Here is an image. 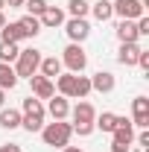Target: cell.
Segmentation results:
<instances>
[{
  "instance_id": "cell-30",
  "label": "cell",
  "mask_w": 149,
  "mask_h": 152,
  "mask_svg": "<svg viewBox=\"0 0 149 152\" xmlns=\"http://www.w3.org/2000/svg\"><path fill=\"white\" fill-rule=\"evenodd\" d=\"M137 143H140V146H149V132H146V129L137 134Z\"/></svg>"
},
{
  "instance_id": "cell-19",
  "label": "cell",
  "mask_w": 149,
  "mask_h": 152,
  "mask_svg": "<svg viewBox=\"0 0 149 152\" xmlns=\"http://www.w3.org/2000/svg\"><path fill=\"white\" fill-rule=\"evenodd\" d=\"M18 23H20V29H23V35H26V38H35L38 32H41V20H38L35 15H23Z\"/></svg>"
},
{
  "instance_id": "cell-32",
  "label": "cell",
  "mask_w": 149,
  "mask_h": 152,
  "mask_svg": "<svg viewBox=\"0 0 149 152\" xmlns=\"http://www.w3.org/2000/svg\"><path fill=\"white\" fill-rule=\"evenodd\" d=\"M23 3H26V0H6L9 9H23Z\"/></svg>"
},
{
  "instance_id": "cell-3",
  "label": "cell",
  "mask_w": 149,
  "mask_h": 152,
  "mask_svg": "<svg viewBox=\"0 0 149 152\" xmlns=\"http://www.w3.org/2000/svg\"><path fill=\"white\" fill-rule=\"evenodd\" d=\"M38 64H41V50H35V47L20 50L18 58H15V73H18V79H29V76H35L38 73Z\"/></svg>"
},
{
  "instance_id": "cell-15",
  "label": "cell",
  "mask_w": 149,
  "mask_h": 152,
  "mask_svg": "<svg viewBox=\"0 0 149 152\" xmlns=\"http://www.w3.org/2000/svg\"><path fill=\"white\" fill-rule=\"evenodd\" d=\"M15 85H18V73H15V67L0 61V88H3V91H12Z\"/></svg>"
},
{
  "instance_id": "cell-26",
  "label": "cell",
  "mask_w": 149,
  "mask_h": 152,
  "mask_svg": "<svg viewBox=\"0 0 149 152\" xmlns=\"http://www.w3.org/2000/svg\"><path fill=\"white\" fill-rule=\"evenodd\" d=\"M67 9H70V15H73V18H85V15L91 12L88 0H67Z\"/></svg>"
},
{
  "instance_id": "cell-34",
  "label": "cell",
  "mask_w": 149,
  "mask_h": 152,
  "mask_svg": "<svg viewBox=\"0 0 149 152\" xmlns=\"http://www.w3.org/2000/svg\"><path fill=\"white\" fill-rule=\"evenodd\" d=\"M6 23H9V20H6V15H3V12H0V29H3V26H6Z\"/></svg>"
},
{
  "instance_id": "cell-28",
  "label": "cell",
  "mask_w": 149,
  "mask_h": 152,
  "mask_svg": "<svg viewBox=\"0 0 149 152\" xmlns=\"http://www.w3.org/2000/svg\"><path fill=\"white\" fill-rule=\"evenodd\" d=\"M73 132L79 134V137H88V134L93 132V123H73Z\"/></svg>"
},
{
  "instance_id": "cell-1",
  "label": "cell",
  "mask_w": 149,
  "mask_h": 152,
  "mask_svg": "<svg viewBox=\"0 0 149 152\" xmlns=\"http://www.w3.org/2000/svg\"><path fill=\"white\" fill-rule=\"evenodd\" d=\"M20 126L26 132H41L44 129V105L35 96H26L23 99V114H20Z\"/></svg>"
},
{
  "instance_id": "cell-2",
  "label": "cell",
  "mask_w": 149,
  "mask_h": 152,
  "mask_svg": "<svg viewBox=\"0 0 149 152\" xmlns=\"http://www.w3.org/2000/svg\"><path fill=\"white\" fill-rule=\"evenodd\" d=\"M70 134H73V126H70V123H64V120L44 123V129H41V137H44V143H47V146H58V149H64V146H67Z\"/></svg>"
},
{
  "instance_id": "cell-10",
  "label": "cell",
  "mask_w": 149,
  "mask_h": 152,
  "mask_svg": "<svg viewBox=\"0 0 149 152\" xmlns=\"http://www.w3.org/2000/svg\"><path fill=\"white\" fill-rule=\"evenodd\" d=\"M91 91L111 94V91H114V73H108V70H99V73H93V76H91Z\"/></svg>"
},
{
  "instance_id": "cell-35",
  "label": "cell",
  "mask_w": 149,
  "mask_h": 152,
  "mask_svg": "<svg viewBox=\"0 0 149 152\" xmlns=\"http://www.w3.org/2000/svg\"><path fill=\"white\" fill-rule=\"evenodd\" d=\"M3 102H6V91L0 88V108H3Z\"/></svg>"
},
{
  "instance_id": "cell-5",
  "label": "cell",
  "mask_w": 149,
  "mask_h": 152,
  "mask_svg": "<svg viewBox=\"0 0 149 152\" xmlns=\"http://www.w3.org/2000/svg\"><path fill=\"white\" fill-rule=\"evenodd\" d=\"M64 32L70 38V44H82L85 38L91 35V23L85 18H70V20H64Z\"/></svg>"
},
{
  "instance_id": "cell-9",
  "label": "cell",
  "mask_w": 149,
  "mask_h": 152,
  "mask_svg": "<svg viewBox=\"0 0 149 152\" xmlns=\"http://www.w3.org/2000/svg\"><path fill=\"white\" fill-rule=\"evenodd\" d=\"M38 20H41V26H50V29H56V26H61L64 23V12L58 9V6H47L41 15H38Z\"/></svg>"
},
{
  "instance_id": "cell-24",
  "label": "cell",
  "mask_w": 149,
  "mask_h": 152,
  "mask_svg": "<svg viewBox=\"0 0 149 152\" xmlns=\"http://www.w3.org/2000/svg\"><path fill=\"white\" fill-rule=\"evenodd\" d=\"M88 94H91V79H88V76H79V73H76V82H73V96H76V99H85Z\"/></svg>"
},
{
  "instance_id": "cell-6",
  "label": "cell",
  "mask_w": 149,
  "mask_h": 152,
  "mask_svg": "<svg viewBox=\"0 0 149 152\" xmlns=\"http://www.w3.org/2000/svg\"><path fill=\"white\" fill-rule=\"evenodd\" d=\"M114 15H120L123 20H137L143 18V3L140 0H114Z\"/></svg>"
},
{
  "instance_id": "cell-33",
  "label": "cell",
  "mask_w": 149,
  "mask_h": 152,
  "mask_svg": "<svg viewBox=\"0 0 149 152\" xmlns=\"http://www.w3.org/2000/svg\"><path fill=\"white\" fill-rule=\"evenodd\" d=\"M61 152H82V149H79V146H64Z\"/></svg>"
},
{
  "instance_id": "cell-17",
  "label": "cell",
  "mask_w": 149,
  "mask_h": 152,
  "mask_svg": "<svg viewBox=\"0 0 149 152\" xmlns=\"http://www.w3.org/2000/svg\"><path fill=\"white\" fill-rule=\"evenodd\" d=\"M23 29H20V23L15 20V23H6L3 29H0V41H12V44H18V41H23Z\"/></svg>"
},
{
  "instance_id": "cell-4",
  "label": "cell",
  "mask_w": 149,
  "mask_h": 152,
  "mask_svg": "<svg viewBox=\"0 0 149 152\" xmlns=\"http://www.w3.org/2000/svg\"><path fill=\"white\" fill-rule=\"evenodd\" d=\"M61 64H67L70 73H82L88 67V56H85L82 44H67L64 47V56H61Z\"/></svg>"
},
{
  "instance_id": "cell-12",
  "label": "cell",
  "mask_w": 149,
  "mask_h": 152,
  "mask_svg": "<svg viewBox=\"0 0 149 152\" xmlns=\"http://www.w3.org/2000/svg\"><path fill=\"white\" fill-rule=\"evenodd\" d=\"M47 111L53 114V120H64L67 114H70V105H67V96H61V94H53L50 96V105H47Z\"/></svg>"
},
{
  "instance_id": "cell-36",
  "label": "cell",
  "mask_w": 149,
  "mask_h": 152,
  "mask_svg": "<svg viewBox=\"0 0 149 152\" xmlns=\"http://www.w3.org/2000/svg\"><path fill=\"white\" fill-rule=\"evenodd\" d=\"M3 6H6V0H0V12H3Z\"/></svg>"
},
{
  "instance_id": "cell-21",
  "label": "cell",
  "mask_w": 149,
  "mask_h": 152,
  "mask_svg": "<svg viewBox=\"0 0 149 152\" xmlns=\"http://www.w3.org/2000/svg\"><path fill=\"white\" fill-rule=\"evenodd\" d=\"M91 12H93V18H96V20H111L114 6H111V0H96V3L91 6Z\"/></svg>"
},
{
  "instance_id": "cell-29",
  "label": "cell",
  "mask_w": 149,
  "mask_h": 152,
  "mask_svg": "<svg viewBox=\"0 0 149 152\" xmlns=\"http://www.w3.org/2000/svg\"><path fill=\"white\" fill-rule=\"evenodd\" d=\"M137 64H140L143 70H149V53H146V50H140V53H137Z\"/></svg>"
},
{
  "instance_id": "cell-25",
  "label": "cell",
  "mask_w": 149,
  "mask_h": 152,
  "mask_svg": "<svg viewBox=\"0 0 149 152\" xmlns=\"http://www.w3.org/2000/svg\"><path fill=\"white\" fill-rule=\"evenodd\" d=\"M114 140L111 143H123V146H131V140H134V126H126V129H114Z\"/></svg>"
},
{
  "instance_id": "cell-14",
  "label": "cell",
  "mask_w": 149,
  "mask_h": 152,
  "mask_svg": "<svg viewBox=\"0 0 149 152\" xmlns=\"http://www.w3.org/2000/svg\"><path fill=\"white\" fill-rule=\"evenodd\" d=\"M38 70H41V76H47V79H56V76L61 73V58H56V56H50V58H41Z\"/></svg>"
},
{
  "instance_id": "cell-20",
  "label": "cell",
  "mask_w": 149,
  "mask_h": 152,
  "mask_svg": "<svg viewBox=\"0 0 149 152\" xmlns=\"http://www.w3.org/2000/svg\"><path fill=\"white\" fill-rule=\"evenodd\" d=\"M73 82H76V73H58L56 76V88L61 96H73Z\"/></svg>"
},
{
  "instance_id": "cell-11",
  "label": "cell",
  "mask_w": 149,
  "mask_h": 152,
  "mask_svg": "<svg viewBox=\"0 0 149 152\" xmlns=\"http://www.w3.org/2000/svg\"><path fill=\"white\" fill-rule=\"evenodd\" d=\"M117 38H120V44H137V26H134V20H120L117 23Z\"/></svg>"
},
{
  "instance_id": "cell-18",
  "label": "cell",
  "mask_w": 149,
  "mask_h": 152,
  "mask_svg": "<svg viewBox=\"0 0 149 152\" xmlns=\"http://www.w3.org/2000/svg\"><path fill=\"white\" fill-rule=\"evenodd\" d=\"M93 129H102V132H108V134H111L114 129H117V114L102 111L99 117H93Z\"/></svg>"
},
{
  "instance_id": "cell-31",
  "label": "cell",
  "mask_w": 149,
  "mask_h": 152,
  "mask_svg": "<svg viewBox=\"0 0 149 152\" xmlns=\"http://www.w3.org/2000/svg\"><path fill=\"white\" fill-rule=\"evenodd\" d=\"M0 152H20V146H18V143H3Z\"/></svg>"
},
{
  "instance_id": "cell-23",
  "label": "cell",
  "mask_w": 149,
  "mask_h": 152,
  "mask_svg": "<svg viewBox=\"0 0 149 152\" xmlns=\"http://www.w3.org/2000/svg\"><path fill=\"white\" fill-rule=\"evenodd\" d=\"M18 44H12V41H0V61L3 64H9V61H15L18 58Z\"/></svg>"
},
{
  "instance_id": "cell-22",
  "label": "cell",
  "mask_w": 149,
  "mask_h": 152,
  "mask_svg": "<svg viewBox=\"0 0 149 152\" xmlns=\"http://www.w3.org/2000/svg\"><path fill=\"white\" fill-rule=\"evenodd\" d=\"M0 126L3 129H18L20 126V111H15V108H0Z\"/></svg>"
},
{
  "instance_id": "cell-8",
  "label": "cell",
  "mask_w": 149,
  "mask_h": 152,
  "mask_svg": "<svg viewBox=\"0 0 149 152\" xmlns=\"http://www.w3.org/2000/svg\"><path fill=\"white\" fill-rule=\"evenodd\" d=\"M29 82H32V94L35 99H50V96L56 94V88H53V79H47V76H29Z\"/></svg>"
},
{
  "instance_id": "cell-13",
  "label": "cell",
  "mask_w": 149,
  "mask_h": 152,
  "mask_svg": "<svg viewBox=\"0 0 149 152\" xmlns=\"http://www.w3.org/2000/svg\"><path fill=\"white\" fill-rule=\"evenodd\" d=\"M137 53H140V47H137V44H120L117 61H120V64H126V67H131V64H137Z\"/></svg>"
},
{
  "instance_id": "cell-16",
  "label": "cell",
  "mask_w": 149,
  "mask_h": 152,
  "mask_svg": "<svg viewBox=\"0 0 149 152\" xmlns=\"http://www.w3.org/2000/svg\"><path fill=\"white\" fill-rule=\"evenodd\" d=\"M70 114H73V123H93V117H96V111H93L91 102H79Z\"/></svg>"
},
{
  "instance_id": "cell-27",
  "label": "cell",
  "mask_w": 149,
  "mask_h": 152,
  "mask_svg": "<svg viewBox=\"0 0 149 152\" xmlns=\"http://www.w3.org/2000/svg\"><path fill=\"white\" fill-rule=\"evenodd\" d=\"M23 6L29 9V15H35V18H38V15H41V12L47 9V0H26Z\"/></svg>"
},
{
  "instance_id": "cell-7",
  "label": "cell",
  "mask_w": 149,
  "mask_h": 152,
  "mask_svg": "<svg viewBox=\"0 0 149 152\" xmlns=\"http://www.w3.org/2000/svg\"><path fill=\"white\" fill-rule=\"evenodd\" d=\"M131 111H134L131 126L146 129V126H149V99H146V96H134V99H131Z\"/></svg>"
}]
</instances>
